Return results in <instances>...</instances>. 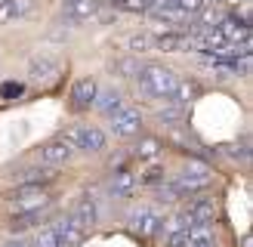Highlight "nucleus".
<instances>
[{
  "mask_svg": "<svg viewBox=\"0 0 253 247\" xmlns=\"http://www.w3.org/2000/svg\"><path fill=\"white\" fill-rule=\"evenodd\" d=\"M213 182V170L204 164V161H192L179 176H176L173 182L164 185V201H176V198H188V195H195L201 189H207V185Z\"/></svg>",
  "mask_w": 253,
  "mask_h": 247,
  "instance_id": "f257e3e1",
  "label": "nucleus"
},
{
  "mask_svg": "<svg viewBox=\"0 0 253 247\" xmlns=\"http://www.w3.org/2000/svg\"><path fill=\"white\" fill-rule=\"evenodd\" d=\"M176 74L167 65H139L136 71V83H139V93L148 96V99H170L176 90Z\"/></svg>",
  "mask_w": 253,
  "mask_h": 247,
  "instance_id": "f03ea898",
  "label": "nucleus"
},
{
  "mask_svg": "<svg viewBox=\"0 0 253 247\" xmlns=\"http://www.w3.org/2000/svg\"><path fill=\"white\" fill-rule=\"evenodd\" d=\"M6 201L12 207V213H28V210H43L49 207V192L46 185H16V192L6 195Z\"/></svg>",
  "mask_w": 253,
  "mask_h": 247,
  "instance_id": "7ed1b4c3",
  "label": "nucleus"
},
{
  "mask_svg": "<svg viewBox=\"0 0 253 247\" xmlns=\"http://www.w3.org/2000/svg\"><path fill=\"white\" fill-rule=\"evenodd\" d=\"M62 139L74 145V152H86V155H99L105 148V133L93 127V124H81V127H71L62 133Z\"/></svg>",
  "mask_w": 253,
  "mask_h": 247,
  "instance_id": "20e7f679",
  "label": "nucleus"
},
{
  "mask_svg": "<svg viewBox=\"0 0 253 247\" xmlns=\"http://www.w3.org/2000/svg\"><path fill=\"white\" fill-rule=\"evenodd\" d=\"M9 179L16 185H46L56 179V167L49 164H31V167H22L16 173H9Z\"/></svg>",
  "mask_w": 253,
  "mask_h": 247,
  "instance_id": "39448f33",
  "label": "nucleus"
},
{
  "mask_svg": "<svg viewBox=\"0 0 253 247\" xmlns=\"http://www.w3.org/2000/svg\"><path fill=\"white\" fill-rule=\"evenodd\" d=\"M111 130H115V136H124V139L139 136V130H142V115H139L136 108H118L115 115H111Z\"/></svg>",
  "mask_w": 253,
  "mask_h": 247,
  "instance_id": "423d86ee",
  "label": "nucleus"
},
{
  "mask_svg": "<svg viewBox=\"0 0 253 247\" xmlns=\"http://www.w3.org/2000/svg\"><path fill=\"white\" fill-rule=\"evenodd\" d=\"M78 155L74 152V145L65 142V139H56V142H46L41 148V164H49V167H62V164H68V161Z\"/></svg>",
  "mask_w": 253,
  "mask_h": 247,
  "instance_id": "0eeeda50",
  "label": "nucleus"
},
{
  "mask_svg": "<svg viewBox=\"0 0 253 247\" xmlns=\"http://www.w3.org/2000/svg\"><path fill=\"white\" fill-rule=\"evenodd\" d=\"M53 229H56V247H81V241L86 238V229H81L71 216L56 222Z\"/></svg>",
  "mask_w": 253,
  "mask_h": 247,
  "instance_id": "6e6552de",
  "label": "nucleus"
},
{
  "mask_svg": "<svg viewBox=\"0 0 253 247\" xmlns=\"http://www.w3.org/2000/svg\"><path fill=\"white\" fill-rule=\"evenodd\" d=\"M96 90H99L96 78H81V81H74V86H71V105L78 108V111H86V108L93 105V99H96Z\"/></svg>",
  "mask_w": 253,
  "mask_h": 247,
  "instance_id": "1a4fd4ad",
  "label": "nucleus"
},
{
  "mask_svg": "<svg viewBox=\"0 0 253 247\" xmlns=\"http://www.w3.org/2000/svg\"><path fill=\"white\" fill-rule=\"evenodd\" d=\"M164 226V216L158 213V210H151V207H142L139 213H133V229L139 235H145V238H151V235H158Z\"/></svg>",
  "mask_w": 253,
  "mask_h": 247,
  "instance_id": "9d476101",
  "label": "nucleus"
},
{
  "mask_svg": "<svg viewBox=\"0 0 253 247\" xmlns=\"http://www.w3.org/2000/svg\"><path fill=\"white\" fill-rule=\"evenodd\" d=\"M136 189H139V176L133 170H118L115 176H111V182H108V192L115 198H133Z\"/></svg>",
  "mask_w": 253,
  "mask_h": 247,
  "instance_id": "9b49d317",
  "label": "nucleus"
},
{
  "mask_svg": "<svg viewBox=\"0 0 253 247\" xmlns=\"http://www.w3.org/2000/svg\"><path fill=\"white\" fill-rule=\"evenodd\" d=\"M96 216H99L96 201H93L90 195H81L78 204H74V210H71V219L78 222L81 229H93V226H96Z\"/></svg>",
  "mask_w": 253,
  "mask_h": 247,
  "instance_id": "f8f14e48",
  "label": "nucleus"
},
{
  "mask_svg": "<svg viewBox=\"0 0 253 247\" xmlns=\"http://www.w3.org/2000/svg\"><path fill=\"white\" fill-rule=\"evenodd\" d=\"M28 74H31V81H37V83L53 81L56 74H59V59H53V56H37V59H31Z\"/></svg>",
  "mask_w": 253,
  "mask_h": 247,
  "instance_id": "ddd939ff",
  "label": "nucleus"
},
{
  "mask_svg": "<svg viewBox=\"0 0 253 247\" xmlns=\"http://www.w3.org/2000/svg\"><path fill=\"white\" fill-rule=\"evenodd\" d=\"M99 3H102V0H65V19H71V22H90L99 12Z\"/></svg>",
  "mask_w": 253,
  "mask_h": 247,
  "instance_id": "4468645a",
  "label": "nucleus"
},
{
  "mask_svg": "<svg viewBox=\"0 0 253 247\" xmlns=\"http://www.w3.org/2000/svg\"><path fill=\"white\" fill-rule=\"evenodd\" d=\"M185 210L192 213L195 226H213V222H216V204L207 201V198H198V201H192Z\"/></svg>",
  "mask_w": 253,
  "mask_h": 247,
  "instance_id": "2eb2a0df",
  "label": "nucleus"
},
{
  "mask_svg": "<svg viewBox=\"0 0 253 247\" xmlns=\"http://www.w3.org/2000/svg\"><path fill=\"white\" fill-rule=\"evenodd\" d=\"M155 46L158 49H167V53H179V49H192V37L188 34H173V31H167V34H158L155 37Z\"/></svg>",
  "mask_w": 253,
  "mask_h": 247,
  "instance_id": "dca6fc26",
  "label": "nucleus"
},
{
  "mask_svg": "<svg viewBox=\"0 0 253 247\" xmlns=\"http://www.w3.org/2000/svg\"><path fill=\"white\" fill-rule=\"evenodd\" d=\"M121 99H124V96H121L118 90H96L93 105H96L99 111H102V115H108V118H111L118 108H124V102H121Z\"/></svg>",
  "mask_w": 253,
  "mask_h": 247,
  "instance_id": "f3484780",
  "label": "nucleus"
},
{
  "mask_svg": "<svg viewBox=\"0 0 253 247\" xmlns=\"http://www.w3.org/2000/svg\"><path fill=\"white\" fill-rule=\"evenodd\" d=\"M46 210V207H43ZM43 210H28V213H12L9 216V232L16 235V232H25V229H34L37 222H43Z\"/></svg>",
  "mask_w": 253,
  "mask_h": 247,
  "instance_id": "a211bd4d",
  "label": "nucleus"
},
{
  "mask_svg": "<svg viewBox=\"0 0 253 247\" xmlns=\"http://www.w3.org/2000/svg\"><path fill=\"white\" fill-rule=\"evenodd\" d=\"M185 247H216V232H213V226H192L188 229Z\"/></svg>",
  "mask_w": 253,
  "mask_h": 247,
  "instance_id": "6ab92c4d",
  "label": "nucleus"
},
{
  "mask_svg": "<svg viewBox=\"0 0 253 247\" xmlns=\"http://www.w3.org/2000/svg\"><path fill=\"white\" fill-rule=\"evenodd\" d=\"M198 93H201V90H198L195 81H176V90H173L170 99H173L179 108H185L188 102H195V99H198Z\"/></svg>",
  "mask_w": 253,
  "mask_h": 247,
  "instance_id": "aec40b11",
  "label": "nucleus"
},
{
  "mask_svg": "<svg viewBox=\"0 0 253 247\" xmlns=\"http://www.w3.org/2000/svg\"><path fill=\"white\" fill-rule=\"evenodd\" d=\"M31 9V0H3L0 3V22H16Z\"/></svg>",
  "mask_w": 253,
  "mask_h": 247,
  "instance_id": "412c9836",
  "label": "nucleus"
},
{
  "mask_svg": "<svg viewBox=\"0 0 253 247\" xmlns=\"http://www.w3.org/2000/svg\"><path fill=\"white\" fill-rule=\"evenodd\" d=\"M161 148H164L161 139H155V136H142V139H139V145H136V158H142V161H155V158L161 155Z\"/></svg>",
  "mask_w": 253,
  "mask_h": 247,
  "instance_id": "4be33fe9",
  "label": "nucleus"
},
{
  "mask_svg": "<svg viewBox=\"0 0 253 247\" xmlns=\"http://www.w3.org/2000/svg\"><path fill=\"white\" fill-rule=\"evenodd\" d=\"M195 226V219H192V213L188 210H179L176 216H170V219H164V235H173V232H182V229H192Z\"/></svg>",
  "mask_w": 253,
  "mask_h": 247,
  "instance_id": "5701e85b",
  "label": "nucleus"
},
{
  "mask_svg": "<svg viewBox=\"0 0 253 247\" xmlns=\"http://www.w3.org/2000/svg\"><path fill=\"white\" fill-rule=\"evenodd\" d=\"M111 71L118 74V78H136V71H139V62L133 56H126V59H118L115 65H111Z\"/></svg>",
  "mask_w": 253,
  "mask_h": 247,
  "instance_id": "b1692460",
  "label": "nucleus"
},
{
  "mask_svg": "<svg viewBox=\"0 0 253 247\" xmlns=\"http://www.w3.org/2000/svg\"><path fill=\"white\" fill-rule=\"evenodd\" d=\"M34 247H56V229L41 226L37 229V238H34Z\"/></svg>",
  "mask_w": 253,
  "mask_h": 247,
  "instance_id": "393cba45",
  "label": "nucleus"
},
{
  "mask_svg": "<svg viewBox=\"0 0 253 247\" xmlns=\"http://www.w3.org/2000/svg\"><path fill=\"white\" fill-rule=\"evenodd\" d=\"M155 46V37H148V34H136L130 37V49H136V53H145V49Z\"/></svg>",
  "mask_w": 253,
  "mask_h": 247,
  "instance_id": "a878e982",
  "label": "nucleus"
},
{
  "mask_svg": "<svg viewBox=\"0 0 253 247\" xmlns=\"http://www.w3.org/2000/svg\"><path fill=\"white\" fill-rule=\"evenodd\" d=\"M151 6H155V0H124L121 3V9L126 12H148Z\"/></svg>",
  "mask_w": 253,
  "mask_h": 247,
  "instance_id": "bb28decb",
  "label": "nucleus"
},
{
  "mask_svg": "<svg viewBox=\"0 0 253 247\" xmlns=\"http://www.w3.org/2000/svg\"><path fill=\"white\" fill-rule=\"evenodd\" d=\"M25 93V83H16V81H9L0 86V99H19Z\"/></svg>",
  "mask_w": 253,
  "mask_h": 247,
  "instance_id": "cd10ccee",
  "label": "nucleus"
},
{
  "mask_svg": "<svg viewBox=\"0 0 253 247\" xmlns=\"http://www.w3.org/2000/svg\"><path fill=\"white\" fill-rule=\"evenodd\" d=\"M139 182H164V167H148Z\"/></svg>",
  "mask_w": 253,
  "mask_h": 247,
  "instance_id": "c85d7f7f",
  "label": "nucleus"
},
{
  "mask_svg": "<svg viewBox=\"0 0 253 247\" xmlns=\"http://www.w3.org/2000/svg\"><path fill=\"white\" fill-rule=\"evenodd\" d=\"M161 121H182V108L179 105H173V108H167V111H161Z\"/></svg>",
  "mask_w": 253,
  "mask_h": 247,
  "instance_id": "c756f323",
  "label": "nucleus"
},
{
  "mask_svg": "<svg viewBox=\"0 0 253 247\" xmlns=\"http://www.w3.org/2000/svg\"><path fill=\"white\" fill-rule=\"evenodd\" d=\"M0 247H28V244H25L22 238H9V241H3Z\"/></svg>",
  "mask_w": 253,
  "mask_h": 247,
  "instance_id": "7c9ffc66",
  "label": "nucleus"
},
{
  "mask_svg": "<svg viewBox=\"0 0 253 247\" xmlns=\"http://www.w3.org/2000/svg\"><path fill=\"white\" fill-rule=\"evenodd\" d=\"M0 3H3V0H0Z\"/></svg>",
  "mask_w": 253,
  "mask_h": 247,
  "instance_id": "2f4dec72",
  "label": "nucleus"
}]
</instances>
